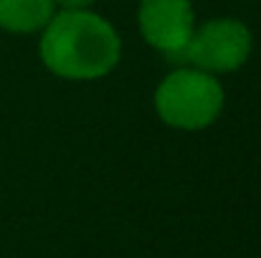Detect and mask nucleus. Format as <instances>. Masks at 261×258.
Wrapping results in <instances>:
<instances>
[{"instance_id": "4", "label": "nucleus", "mask_w": 261, "mask_h": 258, "mask_svg": "<svg viewBox=\"0 0 261 258\" xmlns=\"http://www.w3.org/2000/svg\"><path fill=\"white\" fill-rule=\"evenodd\" d=\"M140 31L145 41L163 51L170 64H188L185 46L195 31L190 0H142Z\"/></svg>"}, {"instance_id": "3", "label": "nucleus", "mask_w": 261, "mask_h": 258, "mask_svg": "<svg viewBox=\"0 0 261 258\" xmlns=\"http://www.w3.org/2000/svg\"><path fill=\"white\" fill-rule=\"evenodd\" d=\"M251 53V33L241 20L216 18L193 31L185 56L193 69L208 74H226L246 64Z\"/></svg>"}, {"instance_id": "6", "label": "nucleus", "mask_w": 261, "mask_h": 258, "mask_svg": "<svg viewBox=\"0 0 261 258\" xmlns=\"http://www.w3.org/2000/svg\"><path fill=\"white\" fill-rule=\"evenodd\" d=\"M56 3H61L64 8H87L94 0H56Z\"/></svg>"}, {"instance_id": "1", "label": "nucleus", "mask_w": 261, "mask_h": 258, "mask_svg": "<svg viewBox=\"0 0 261 258\" xmlns=\"http://www.w3.org/2000/svg\"><path fill=\"white\" fill-rule=\"evenodd\" d=\"M119 36L99 15L84 8H66L46 23L41 59L61 79L87 81L109 74L119 61Z\"/></svg>"}, {"instance_id": "2", "label": "nucleus", "mask_w": 261, "mask_h": 258, "mask_svg": "<svg viewBox=\"0 0 261 258\" xmlns=\"http://www.w3.org/2000/svg\"><path fill=\"white\" fill-rule=\"evenodd\" d=\"M155 109L170 127L203 129L218 119L223 109V89L208 71L177 69L158 86Z\"/></svg>"}, {"instance_id": "5", "label": "nucleus", "mask_w": 261, "mask_h": 258, "mask_svg": "<svg viewBox=\"0 0 261 258\" xmlns=\"http://www.w3.org/2000/svg\"><path fill=\"white\" fill-rule=\"evenodd\" d=\"M56 0H0V28L10 33H33L54 18Z\"/></svg>"}]
</instances>
